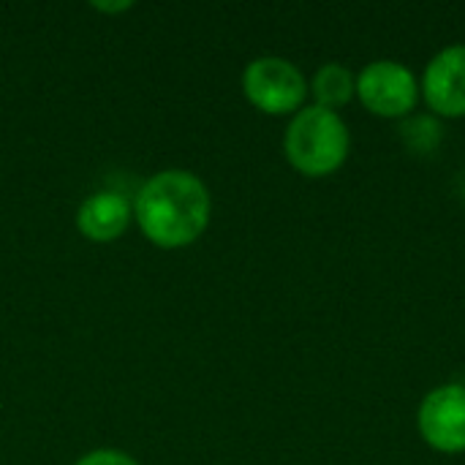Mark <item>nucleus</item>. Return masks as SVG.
Segmentation results:
<instances>
[{"label": "nucleus", "mask_w": 465, "mask_h": 465, "mask_svg": "<svg viewBox=\"0 0 465 465\" xmlns=\"http://www.w3.org/2000/svg\"><path fill=\"white\" fill-rule=\"evenodd\" d=\"M213 202L207 185L185 169L153 174L136 193L134 215L144 237L161 248H185L210 223Z\"/></svg>", "instance_id": "1"}, {"label": "nucleus", "mask_w": 465, "mask_h": 465, "mask_svg": "<svg viewBox=\"0 0 465 465\" xmlns=\"http://www.w3.org/2000/svg\"><path fill=\"white\" fill-rule=\"evenodd\" d=\"M351 136L343 117L324 106L300 109L283 136V153L289 163L308 177H327L338 172L349 158Z\"/></svg>", "instance_id": "2"}, {"label": "nucleus", "mask_w": 465, "mask_h": 465, "mask_svg": "<svg viewBox=\"0 0 465 465\" xmlns=\"http://www.w3.org/2000/svg\"><path fill=\"white\" fill-rule=\"evenodd\" d=\"M242 93L256 109L267 114H289L300 112L308 95V82L292 60L264 54L245 65Z\"/></svg>", "instance_id": "3"}, {"label": "nucleus", "mask_w": 465, "mask_h": 465, "mask_svg": "<svg viewBox=\"0 0 465 465\" xmlns=\"http://www.w3.org/2000/svg\"><path fill=\"white\" fill-rule=\"evenodd\" d=\"M357 95L373 114L403 117L420 101V82L398 60H373L357 76Z\"/></svg>", "instance_id": "4"}, {"label": "nucleus", "mask_w": 465, "mask_h": 465, "mask_svg": "<svg viewBox=\"0 0 465 465\" xmlns=\"http://www.w3.org/2000/svg\"><path fill=\"white\" fill-rule=\"evenodd\" d=\"M417 428L436 452H465V384H441L425 395Z\"/></svg>", "instance_id": "5"}, {"label": "nucleus", "mask_w": 465, "mask_h": 465, "mask_svg": "<svg viewBox=\"0 0 465 465\" xmlns=\"http://www.w3.org/2000/svg\"><path fill=\"white\" fill-rule=\"evenodd\" d=\"M420 95L441 117H465V44H450L425 65Z\"/></svg>", "instance_id": "6"}, {"label": "nucleus", "mask_w": 465, "mask_h": 465, "mask_svg": "<svg viewBox=\"0 0 465 465\" xmlns=\"http://www.w3.org/2000/svg\"><path fill=\"white\" fill-rule=\"evenodd\" d=\"M131 223V204L125 196L114 191H95L79 204L76 226L93 242L117 240Z\"/></svg>", "instance_id": "7"}, {"label": "nucleus", "mask_w": 465, "mask_h": 465, "mask_svg": "<svg viewBox=\"0 0 465 465\" xmlns=\"http://www.w3.org/2000/svg\"><path fill=\"white\" fill-rule=\"evenodd\" d=\"M311 93L316 106L335 112L338 106H346L357 93V76L343 63H324L311 79Z\"/></svg>", "instance_id": "8"}, {"label": "nucleus", "mask_w": 465, "mask_h": 465, "mask_svg": "<svg viewBox=\"0 0 465 465\" xmlns=\"http://www.w3.org/2000/svg\"><path fill=\"white\" fill-rule=\"evenodd\" d=\"M76 465H139L131 455L120 452V450H95L87 452L84 458H79Z\"/></svg>", "instance_id": "9"}, {"label": "nucleus", "mask_w": 465, "mask_h": 465, "mask_svg": "<svg viewBox=\"0 0 465 465\" xmlns=\"http://www.w3.org/2000/svg\"><path fill=\"white\" fill-rule=\"evenodd\" d=\"M95 8H101V11H123V8H131V3H95Z\"/></svg>", "instance_id": "10"}]
</instances>
